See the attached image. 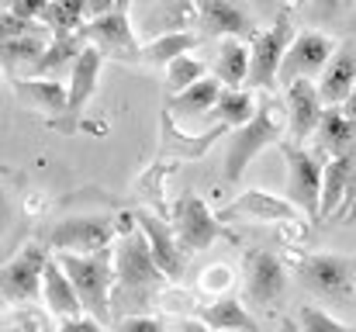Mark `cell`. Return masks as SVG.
<instances>
[{"instance_id": "cell-8", "label": "cell", "mask_w": 356, "mask_h": 332, "mask_svg": "<svg viewBox=\"0 0 356 332\" xmlns=\"http://www.w3.org/2000/svg\"><path fill=\"white\" fill-rule=\"evenodd\" d=\"M242 287H245V301L259 305V308H273L284 301L287 294V270L280 263L277 253L270 249H245L242 256Z\"/></svg>"}, {"instance_id": "cell-27", "label": "cell", "mask_w": 356, "mask_h": 332, "mask_svg": "<svg viewBox=\"0 0 356 332\" xmlns=\"http://www.w3.org/2000/svg\"><path fill=\"white\" fill-rule=\"evenodd\" d=\"M315 135H318V149L329 152V159L356 149V125L343 114V108H325V118Z\"/></svg>"}, {"instance_id": "cell-5", "label": "cell", "mask_w": 356, "mask_h": 332, "mask_svg": "<svg viewBox=\"0 0 356 332\" xmlns=\"http://www.w3.org/2000/svg\"><path fill=\"white\" fill-rule=\"evenodd\" d=\"M49 260H52V253H49L45 239H38V242H28L24 249H17V253L3 263L0 291H3L7 308L31 301V298L45 287V267H49Z\"/></svg>"}, {"instance_id": "cell-12", "label": "cell", "mask_w": 356, "mask_h": 332, "mask_svg": "<svg viewBox=\"0 0 356 332\" xmlns=\"http://www.w3.org/2000/svg\"><path fill=\"white\" fill-rule=\"evenodd\" d=\"M83 35H87V42H90L94 49H101L104 56H118V59H128V63L142 59V49H145V45L138 42L135 28H131V10H128L124 3H118L111 14L90 21V24L83 28Z\"/></svg>"}, {"instance_id": "cell-26", "label": "cell", "mask_w": 356, "mask_h": 332, "mask_svg": "<svg viewBox=\"0 0 356 332\" xmlns=\"http://www.w3.org/2000/svg\"><path fill=\"white\" fill-rule=\"evenodd\" d=\"M28 104L42 108L45 114H66L70 111V87H63L59 80H38V77H28V80H14L10 84Z\"/></svg>"}, {"instance_id": "cell-25", "label": "cell", "mask_w": 356, "mask_h": 332, "mask_svg": "<svg viewBox=\"0 0 356 332\" xmlns=\"http://www.w3.org/2000/svg\"><path fill=\"white\" fill-rule=\"evenodd\" d=\"M215 80L225 90H238L242 84H249V45L242 38H225L218 45V59H215Z\"/></svg>"}, {"instance_id": "cell-22", "label": "cell", "mask_w": 356, "mask_h": 332, "mask_svg": "<svg viewBox=\"0 0 356 332\" xmlns=\"http://www.w3.org/2000/svg\"><path fill=\"white\" fill-rule=\"evenodd\" d=\"M197 319H201L204 326L218 329V332H259L256 319L249 315V308L238 301L236 294H222V298L201 305Z\"/></svg>"}, {"instance_id": "cell-32", "label": "cell", "mask_w": 356, "mask_h": 332, "mask_svg": "<svg viewBox=\"0 0 356 332\" xmlns=\"http://www.w3.org/2000/svg\"><path fill=\"white\" fill-rule=\"evenodd\" d=\"M298 329L301 332H356L353 326H343L339 319H332L329 312H322L315 305H305L298 312Z\"/></svg>"}, {"instance_id": "cell-17", "label": "cell", "mask_w": 356, "mask_h": 332, "mask_svg": "<svg viewBox=\"0 0 356 332\" xmlns=\"http://www.w3.org/2000/svg\"><path fill=\"white\" fill-rule=\"evenodd\" d=\"M298 208L287 198H277L270 191H245L222 212V219H256V221H291Z\"/></svg>"}, {"instance_id": "cell-3", "label": "cell", "mask_w": 356, "mask_h": 332, "mask_svg": "<svg viewBox=\"0 0 356 332\" xmlns=\"http://www.w3.org/2000/svg\"><path fill=\"white\" fill-rule=\"evenodd\" d=\"M284 132H287V111L280 108V104H273V101L259 104L256 118L229 135V145H225V177L236 184L238 177L245 173V166L266 145H280L287 139Z\"/></svg>"}, {"instance_id": "cell-38", "label": "cell", "mask_w": 356, "mask_h": 332, "mask_svg": "<svg viewBox=\"0 0 356 332\" xmlns=\"http://www.w3.org/2000/svg\"><path fill=\"white\" fill-rule=\"evenodd\" d=\"M280 332H301L298 329V319H284V322H280Z\"/></svg>"}, {"instance_id": "cell-23", "label": "cell", "mask_w": 356, "mask_h": 332, "mask_svg": "<svg viewBox=\"0 0 356 332\" xmlns=\"http://www.w3.org/2000/svg\"><path fill=\"white\" fill-rule=\"evenodd\" d=\"M52 31L49 28H31V31H24V35H17V38H3V70L7 73H14V70H21V66H38L42 63V56L49 52V45H52Z\"/></svg>"}, {"instance_id": "cell-13", "label": "cell", "mask_w": 356, "mask_h": 332, "mask_svg": "<svg viewBox=\"0 0 356 332\" xmlns=\"http://www.w3.org/2000/svg\"><path fill=\"white\" fill-rule=\"evenodd\" d=\"M135 225L142 228L156 267H159L170 280H180V277H184V267H187V253H184V246H180L173 225H166L159 215H152V212H145V208L135 212Z\"/></svg>"}, {"instance_id": "cell-39", "label": "cell", "mask_w": 356, "mask_h": 332, "mask_svg": "<svg viewBox=\"0 0 356 332\" xmlns=\"http://www.w3.org/2000/svg\"><path fill=\"white\" fill-rule=\"evenodd\" d=\"M353 24H356V7H353Z\"/></svg>"}, {"instance_id": "cell-33", "label": "cell", "mask_w": 356, "mask_h": 332, "mask_svg": "<svg viewBox=\"0 0 356 332\" xmlns=\"http://www.w3.org/2000/svg\"><path fill=\"white\" fill-rule=\"evenodd\" d=\"M118 332H163V322L152 315H128L118 322Z\"/></svg>"}, {"instance_id": "cell-34", "label": "cell", "mask_w": 356, "mask_h": 332, "mask_svg": "<svg viewBox=\"0 0 356 332\" xmlns=\"http://www.w3.org/2000/svg\"><path fill=\"white\" fill-rule=\"evenodd\" d=\"M59 332H104V326L94 315H76V319L59 322Z\"/></svg>"}, {"instance_id": "cell-20", "label": "cell", "mask_w": 356, "mask_h": 332, "mask_svg": "<svg viewBox=\"0 0 356 332\" xmlns=\"http://www.w3.org/2000/svg\"><path fill=\"white\" fill-rule=\"evenodd\" d=\"M104 52L101 49H94V45H87V52L76 59V66L70 70V118H76L80 111L87 108V101L94 97V90H97V80H101V70H104Z\"/></svg>"}, {"instance_id": "cell-14", "label": "cell", "mask_w": 356, "mask_h": 332, "mask_svg": "<svg viewBox=\"0 0 356 332\" xmlns=\"http://www.w3.org/2000/svg\"><path fill=\"white\" fill-rule=\"evenodd\" d=\"M325 118V101L315 80H298L287 87V135L294 145H305Z\"/></svg>"}, {"instance_id": "cell-16", "label": "cell", "mask_w": 356, "mask_h": 332, "mask_svg": "<svg viewBox=\"0 0 356 332\" xmlns=\"http://www.w3.org/2000/svg\"><path fill=\"white\" fill-rule=\"evenodd\" d=\"M356 180V149L343 152V156H332L325 163V184H322V219H332V215H343V205L353 191Z\"/></svg>"}, {"instance_id": "cell-10", "label": "cell", "mask_w": 356, "mask_h": 332, "mask_svg": "<svg viewBox=\"0 0 356 332\" xmlns=\"http://www.w3.org/2000/svg\"><path fill=\"white\" fill-rule=\"evenodd\" d=\"M173 232L184 246V253H204L215 239L225 235V225L197 194H180L173 205Z\"/></svg>"}, {"instance_id": "cell-35", "label": "cell", "mask_w": 356, "mask_h": 332, "mask_svg": "<svg viewBox=\"0 0 356 332\" xmlns=\"http://www.w3.org/2000/svg\"><path fill=\"white\" fill-rule=\"evenodd\" d=\"M180 332H218V329L204 326L201 319H184V322H180Z\"/></svg>"}, {"instance_id": "cell-19", "label": "cell", "mask_w": 356, "mask_h": 332, "mask_svg": "<svg viewBox=\"0 0 356 332\" xmlns=\"http://www.w3.org/2000/svg\"><path fill=\"white\" fill-rule=\"evenodd\" d=\"M42 298H45V308H49L59 322L76 319V315H87V312H83V301H80V294H76V287H73V280L66 277V270L59 267L56 256H52L49 267H45V287H42Z\"/></svg>"}, {"instance_id": "cell-37", "label": "cell", "mask_w": 356, "mask_h": 332, "mask_svg": "<svg viewBox=\"0 0 356 332\" xmlns=\"http://www.w3.org/2000/svg\"><path fill=\"white\" fill-rule=\"evenodd\" d=\"M339 221H343V225H356V205H350V208L339 215Z\"/></svg>"}, {"instance_id": "cell-2", "label": "cell", "mask_w": 356, "mask_h": 332, "mask_svg": "<svg viewBox=\"0 0 356 332\" xmlns=\"http://www.w3.org/2000/svg\"><path fill=\"white\" fill-rule=\"evenodd\" d=\"M52 256L73 280L83 301V312L94 315L101 326H108L111 305H115V249H101L90 256H80V253H52Z\"/></svg>"}, {"instance_id": "cell-15", "label": "cell", "mask_w": 356, "mask_h": 332, "mask_svg": "<svg viewBox=\"0 0 356 332\" xmlns=\"http://www.w3.org/2000/svg\"><path fill=\"white\" fill-rule=\"evenodd\" d=\"M356 90V49L346 42L336 49L332 63L325 66L322 80H318V94L325 101V108H343Z\"/></svg>"}, {"instance_id": "cell-1", "label": "cell", "mask_w": 356, "mask_h": 332, "mask_svg": "<svg viewBox=\"0 0 356 332\" xmlns=\"http://www.w3.org/2000/svg\"><path fill=\"white\" fill-rule=\"evenodd\" d=\"M166 280L170 277L156 267L142 228L135 225L128 235H121L115 249V305H111L121 312V319L145 315V308L166 287Z\"/></svg>"}, {"instance_id": "cell-29", "label": "cell", "mask_w": 356, "mask_h": 332, "mask_svg": "<svg viewBox=\"0 0 356 332\" xmlns=\"http://www.w3.org/2000/svg\"><path fill=\"white\" fill-rule=\"evenodd\" d=\"M42 28H49L52 35H76V31H83L87 28V0H56V3H45Z\"/></svg>"}, {"instance_id": "cell-6", "label": "cell", "mask_w": 356, "mask_h": 332, "mask_svg": "<svg viewBox=\"0 0 356 332\" xmlns=\"http://www.w3.org/2000/svg\"><path fill=\"white\" fill-rule=\"evenodd\" d=\"M294 42V28H291V17L280 14L266 31L252 35V45H249V87L256 90H270L280 84V66H284V56Z\"/></svg>"}, {"instance_id": "cell-11", "label": "cell", "mask_w": 356, "mask_h": 332, "mask_svg": "<svg viewBox=\"0 0 356 332\" xmlns=\"http://www.w3.org/2000/svg\"><path fill=\"white\" fill-rule=\"evenodd\" d=\"M336 42L322 31H298L287 56H284V66H280V84L291 87L298 80H315L325 73V66L332 63L336 56Z\"/></svg>"}, {"instance_id": "cell-18", "label": "cell", "mask_w": 356, "mask_h": 332, "mask_svg": "<svg viewBox=\"0 0 356 332\" xmlns=\"http://www.w3.org/2000/svg\"><path fill=\"white\" fill-rule=\"evenodd\" d=\"M197 21H201V31L204 38H245L249 35V14L236 7V3H222V0H211V3H197Z\"/></svg>"}, {"instance_id": "cell-4", "label": "cell", "mask_w": 356, "mask_h": 332, "mask_svg": "<svg viewBox=\"0 0 356 332\" xmlns=\"http://www.w3.org/2000/svg\"><path fill=\"white\" fill-rule=\"evenodd\" d=\"M280 156L287 163V201L305 215V219H322V184H325V166L322 159L305 149V145H294L291 139H284L280 145Z\"/></svg>"}, {"instance_id": "cell-31", "label": "cell", "mask_w": 356, "mask_h": 332, "mask_svg": "<svg viewBox=\"0 0 356 332\" xmlns=\"http://www.w3.org/2000/svg\"><path fill=\"white\" fill-rule=\"evenodd\" d=\"M201 80H208V73H204V63L194 59V56H184L173 66H166V87L173 90V97L191 90V87H197Z\"/></svg>"}, {"instance_id": "cell-36", "label": "cell", "mask_w": 356, "mask_h": 332, "mask_svg": "<svg viewBox=\"0 0 356 332\" xmlns=\"http://www.w3.org/2000/svg\"><path fill=\"white\" fill-rule=\"evenodd\" d=\"M343 114H346V118H350V121H353V125H356V90H353V94H350V101L343 104Z\"/></svg>"}, {"instance_id": "cell-28", "label": "cell", "mask_w": 356, "mask_h": 332, "mask_svg": "<svg viewBox=\"0 0 356 332\" xmlns=\"http://www.w3.org/2000/svg\"><path fill=\"white\" fill-rule=\"evenodd\" d=\"M222 94H225V87H222L215 77H208V80H201L197 87L177 94V97L170 101V111H177L180 118H204V114L215 111V104H218Z\"/></svg>"}, {"instance_id": "cell-30", "label": "cell", "mask_w": 356, "mask_h": 332, "mask_svg": "<svg viewBox=\"0 0 356 332\" xmlns=\"http://www.w3.org/2000/svg\"><path fill=\"white\" fill-rule=\"evenodd\" d=\"M256 97L249 94V90H225L222 97H218V104L211 111V118L225 128V125H232V128H242V125H249L252 118H256Z\"/></svg>"}, {"instance_id": "cell-24", "label": "cell", "mask_w": 356, "mask_h": 332, "mask_svg": "<svg viewBox=\"0 0 356 332\" xmlns=\"http://www.w3.org/2000/svg\"><path fill=\"white\" fill-rule=\"evenodd\" d=\"M204 42V35L197 31H170V35H159V38H149L145 49H142V59L152 63V66H173L177 59L191 56L197 45Z\"/></svg>"}, {"instance_id": "cell-7", "label": "cell", "mask_w": 356, "mask_h": 332, "mask_svg": "<svg viewBox=\"0 0 356 332\" xmlns=\"http://www.w3.org/2000/svg\"><path fill=\"white\" fill-rule=\"evenodd\" d=\"M298 280L305 291L339 301L350 298L356 287V263L343 253H312L298 263Z\"/></svg>"}, {"instance_id": "cell-9", "label": "cell", "mask_w": 356, "mask_h": 332, "mask_svg": "<svg viewBox=\"0 0 356 332\" xmlns=\"http://www.w3.org/2000/svg\"><path fill=\"white\" fill-rule=\"evenodd\" d=\"M115 232H118V225L111 219H104V215H73V219H63L49 228L45 246L56 249V253L90 256V253L111 249Z\"/></svg>"}, {"instance_id": "cell-21", "label": "cell", "mask_w": 356, "mask_h": 332, "mask_svg": "<svg viewBox=\"0 0 356 332\" xmlns=\"http://www.w3.org/2000/svg\"><path fill=\"white\" fill-rule=\"evenodd\" d=\"M87 45H90V42H87L83 31H76V35H56L52 45H49V52L42 56V63L31 70V77H38V80H59V84H63L66 66L73 70L76 59L87 52Z\"/></svg>"}]
</instances>
